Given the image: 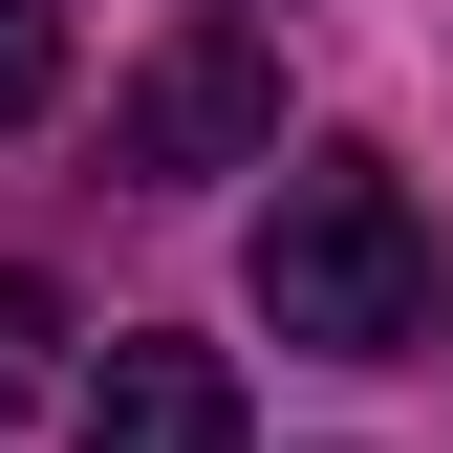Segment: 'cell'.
Segmentation results:
<instances>
[{
    "mask_svg": "<svg viewBox=\"0 0 453 453\" xmlns=\"http://www.w3.org/2000/svg\"><path fill=\"white\" fill-rule=\"evenodd\" d=\"M259 324L303 367H388V346H432V216L388 151H303V173L259 195Z\"/></svg>",
    "mask_w": 453,
    "mask_h": 453,
    "instance_id": "cell-1",
    "label": "cell"
},
{
    "mask_svg": "<svg viewBox=\"0 0 453 453\" xmlns=\"http://www.w3.org/2000/svg\"><path fill=\"white\" fill-rule=\"evenodd\" d=\"M280 151V43L259 22H173L108 87V173H259Z\"/></svg>",
    "mask_w": 453,
    "mask_h": 453,
    "instance_id": "cell-2",
    "label": "cell"
},
{
    "mask_svg": "<svg viewBox=\"0 0 453 453\" xmlns=\"http://www.w3.org/2000/svg\"><path fill=\"white\" fill-rule=\"evenodd\" d=\"M43 108H65V22H43V0H0V130H43Z\"/></svg>",
    "mask_w": 453,
    "mask_h": 453,
    "instance_id": "cell-5",
    "label": "cell"
},
{
    "mask_svg": "<svg viewBox=\"0 0 453 453\" xmlns=\"http://www.w3.org/2000/svg\"><path fill=\"white\" fill-rule=\"evenodd\" d=\"M65 453H238V367H216V346H151V324H130V346L87 367Z\"/></svg>",
    "mask_w": 453,
    "mask_h": 453,
    "instance_id": "cell-3",
    "label": "cell"
},
{
    "mask_svg": "<svg viewBox=\"0 0 453 453\" xmlns=\"http://www.w3.org/2000/svg\"><path fill=\"white\" fill-rule=\"evenodd\" d=\"M43 388H65V303H43V280H0V432H22Z\"/></svg>",
    "mask_w": 453,
    "mask_h": 453,
    "instance_id": "cell-4",
    "label": "cell"
}]
</instances>
